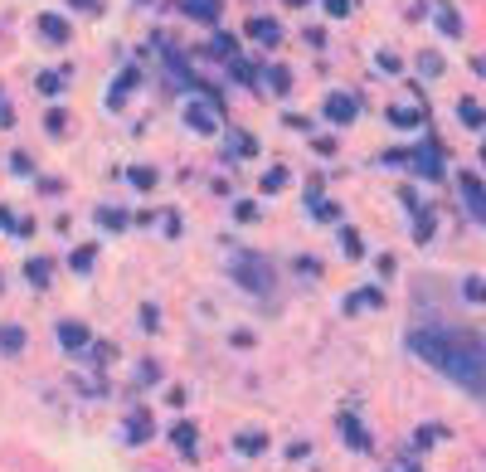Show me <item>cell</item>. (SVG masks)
<instances>
[{"label": "cell", "instance_id": "6da1fadb", "mask_svg": "<svg viewBox=\"0 0 486 472\" xmlns=\"http://www.w3.org/2000/svg\"><path fill=\"white\" fill-rule=\"evenodd\" d=\"M413 356H423L428 365H438L448 380H457L462 389L482 394L486 389V351L482 341H472L467 332H448V327H423L408 336Z\"/></svg>", "mask_w": 486, "mask_h": 472}, {"label": "cell", "instance_id": "7a4b0ae2", "mask_svg": "<svg viewBox=\"0 0 486 472\" xmlns=\"http://www.w3.org/2000/svg\"><path fill=\"white\" fill-rule=\"evenodd\" d=\"M234 278H239V287H248V292H272V263L268 258H258V253H239L234 258Z\"/></svg>", "mask_w": 486, "mask_h": 472}, {"label": "cell", "instance_id": "3957f363", "mask_svg": "<svg viewBox=\"0 0 486 472\" xmlns=\"http://www.w3.org/2000/svg\"><path fill=\"white\" fill-rule=\"evenodd\" d=\"M58 346H63L68 356H88V351H93L88 327H83V322H58Z\"/></svg>", "mask_w": 486, "mask_h": 472}, {"label": "cell", "instance_id": "277c9868", "mask_svg": "<svg viewBox=\"0 0 486 472\" xmlns=\"http://www.w3.org/2000/svg\"><path fill=\"white\" fill-rule=\"evenodd\" d=\"M326 117H331L336 127H351L355 122V98L351 93H331V98H326Z\"/></svg>", "mask_w": 486, "mask_h": 472}, {"label": "cell", "instance_id": "5b68a950", "mask_svg": "<svg viewBox=\"0 0 486 472\" xmlns=\"http://www.w3.org/2000/svg\"><path fill=\"white\" fill-rule=\"evenodd\" d=\"M408 161H413V170H423L428 180H438V175H443V161H438V146H418V151H408Z\"/></svg>", "mask_w": 486, "mask_h": 472}, {"label": "cell", "instance_id": "8992f818", "mask_svg": "<svg viewBox=\"0 0 486 472\" xmlns=\"http://www.w3.org/2000/svg\"><path fill=\"white\" fill-rule=\"evenodd\" d=\"M248 34H253V39H258V44H277V39H282V29H277V20H263V15H253V20H248Z\"/></svg>", "mask_w": 486, "mask_h": 472}, {"label": "cell", "instance_id": "52a82bcc", "mask_svg": "<svg viewBox=\"0 0 486 472\" xmlns=\"http://www.w3.org/2000/svg\"><path fill=\"white\" fill-rule=\"evenodd\" d=\"M462 190H467V205H472V220L486 224V190L472 180V175H462Z\"/></svg>", "mask_w": 486, "mask_h": 472}, {"label": "cell", "instance_id": "ba28073f", "mask_svg": "<svg viewBox=\"0 0 486 472\" xmlns=\"http://www.w3.org/2000/svg\"><path fill=\"white\" fill-rule=\"evenodd\" d=\"M185 117H190V127H195V132H214V108H210V103H200V98H195V103L185 108Z\"/></svg>", "mask_w": 486, "mask_h": 472}, {"label": "cell", "instance_id": "9c48e42d", "mask_svg": "<svg viewBox=\"0 0 486 472\" xmlns=\"http://www.w3.org/2000/svg\"><path fill=\"white\" fill-rule=\"evenodd\" d=\"M39 34H44L49 44H68V20H58V15H39Z\"/></svg>", "mask_w": 486, "mask_h": 472}, {"label": "cell", "instance_id": "30bf717a", "mask_svg": "<svg viewBox=\"0 0 486 472\" xmlns=\"http://www.w3.org/2000/svg\"><path fill=\"white\" fill-rule=\"evenodd\" d=\"M341 307H346V312H360V307H384V292H379V287H360V292H351Z\"/></svg>", "mask_w": 486, "mask_h": 472}, {"label": "cell", "instance_id": "8fae6325", "mask_svg": "<svg viewBox=\"0 0 486 472\" xmlns=\"http://www.w3.org/2000/svg\"><path fill=\"white\" fill-rule=\"evenodd\" d=\"M156 429H151V414H132L127 419V443H146Z\"/></svg>", "mask_w": 486, "mask_h": 472}, {"label": "cell", "instance_id": "7c38bea8", "mask_svg": "<svg viewBox=\"0 0 486 472\" xmlns=\"http://www.w3.org/2000/svg\"><path fill=\"white\" fill-rule=\"evenodd\" d=\"M234 448H239V453H263V448H268V433H263V429H243L239 438H234Z\"/></svg>", "mask_w": 486, "mask_h": 472}, {"label": "cell", "instance_id": "4fadbf2b", "mask_svg": "<svg viewBox=\"0 0 486 472\" xmlns=\"http://www.w3.org/2000/svg\"><path fill=\"white\" fill-rule=\"evenodd\" d=\"M25 351V332L20 327H0V356H20Z\"/></svg>", "mask_w": 486, "mask_h": 472}, {"label": "cell", "instance_id": "5bb4252c", "mask_svg": "<svg viewBox=\"0 0 486 472\" xmlns=\"http://www.w3.org/2000/svg\"><path fill=\"white\" fill-rule=\"evenodd\" d=\"M341 433H346V443H351V448H370V433H365L351 414H341Z\"/></svg>", "mask_w": 486, "mask_h": 472}, {"label": "cell", "instance_id": "9a60e30c", "mask_svg": "<svg viewBox=\"0 0 486 472\" xmlns=\"http://www.w3.org/2000/svg\"><path fill=\"white\" fill-rule=\"evenodd\" d=\"M185 10L195 15V20H205V25L219 20V0H185Z\"/></svg>", "mask_w": 486, "mask_h": 472}, {"label": "cell", "instance_id": "2e32d148", "mask_svg": "<svg viewBox=\"0 0 486 472\" xmlns=\"http://www.w3.org/2000/svg\"><path fill=\"white\" fill-rule=\"evenodd\" d=\"M49 273H54V263H49V258H34V263H25V278L34 282V287H49Z\"/></svg>", "mask_w": 486, "mask_h": 472}, {"label": "cell", "instance_id": "e0dca14e", "mask_svg": "<svg viewBox=\"0 0 486 472\" xmlns=\"http://www.w3.org/2000/svg\"><path fill=\"white\" fill-rule=\"evenodd\" d=\"M389 122H394V127H423V108L413 112V108H394L389 112Z\"/></svg>", "mask_w": 486, "mask_h": 472}, {"label": "cell", "instance_id": "ac0fdd59", "mask_svg": "<svg viewBox=\"0 0 486 472\" xmlns=\"http://www.w3.org/2000/svg\"><path fill=\"white\" fill-rule=\"evenodd\" d=\"M63 83H68V73H58V68H49V73H39V93H63Z\"/></svg>", "mask_w": 486, "mask_h": 472}, {"label": "cell", "instance_id": "d6986e66", "mask_svg": "<svg viewBox=\"0 0 486 472\" xmlns=\"http://www.w3.org/2000/svg\"><path fill=\"white\" fill-rule=\"evenodd\" d=\"M457 112H462V122H467V127H486V112L477 108L472 98H462V103H457Z\"/></svg>", "mask_w": 486, "mask_h": 472}, {"label": "cell", "instance_id": "ffe728a7", "mask_svg": "<svg viewBox=\"0 0 486 472\" xmlns=\"http://www.w3.org/2000/svg\"><path fill=\"white\" fill-rule=\"evenodd\" d=\"M132 88H136V73H132V68H127V73L117 78V88H112V98H108V103H112V108H117V103H122V98H127Z\"/></svg>", "mask_w": 486, "mask_h": 472}, {"label": "cell", "instance_id": "44dd1931", "mask_svg": "<svg viewBox=\"0 0 486 472\" xmlns=\"http://www.w3.org/2000/svg\"><path fill=\"white\" fill-rule=\"evenodd\" d=\"M268 88L272 93H292V73L287 68H268Z\"/></svg>", "mask_w": 486, "mask_h": 472}, {"label": "cell", "instance_id": "7402d4cb", "mask_svg": "<svg viewBox=\"0 0 486 472\" xmlns=\"http://www.w3.org/2000/svg\"><path fill=\"white\" fill-rule=\"evenodd\" d=\"M98 224H103V229H127V215H122V210H108V205H103V210H98Z\"/></svg>", "mask_w": 486, "mask_h": 472}, {"label": "cell", "instance_id": "603a6c76", "mask_svg": "<svg viewBox=\"0 0 486 472\" xmlns=\"http://www.w3.org/2000/svg\"><path fill=\"white\" fill-rule=\"evenodd\" d=\"M438 29H443V34H462V20L453 15V10H448V5L438 10Z\"/></svg>", "mask_w": 486, "mask_h": 472}, {"label": "cell", "instance_id": "cb8c5ba5", "mask_svg": "<svg viewBox=\"0 0 486 472\" xmlns=\"http://www.w3.org/2000/svg\"><path fill=\"white\" fill-rule=\"evenodd\" d=\"M210 54H214V58H234V34H214Z\"/></svg>", "mask_w": 486, "mask_h": 472}, {"label": "cell", "instance_id": "d4e9b609", "mask_svg": "<svg viewBox=\"0 0 486 472\" xmlns=\"http://www.w3.org/2000/svg\"><path fill=\"white\" fill-rule=\"evenodd\" d=\"M175 448H180V453H195V424H180V429H175Z\"/></svg>", "mask_w": 486, "mask_h": 472}, {"label": "cell", "instance_id": "484cf974", "mask_svg": "<svg viewBox=\"0 0 486 472\" xmlns=\"http://www.w3.org/2000/svg\"><path fill=\"white\" fill-rule=\"evenodd\" d=\"M132 185H136V190H151V185H156V170H151V166H136L132 170Z\"/></svg>", "mask_w": 486, "mask_h": 472}, {"label": "cell", "instance_id": "4316f807", "mask_svg": "<svg viewBox=\"0 0 486 472\" xmlns=\"http://www.w3.org/2000/svg\"><path fill=\"white\" fill-rule=\"evenodd\" d=\"M341 249H346V258H360V234L355 229H341Z\"/></svg>", "mask_w": 486, "mask_h": 472}, {"label": "cell", "instance_id": "83f0119b", "mask_svg": "<svg viewBox=\"0 0 486 472\" xmlns=\"http://www.w3.org/2000/svg\"><path fill=\"white\" fill-rule=\"evenodd\" d=\"M462 292H467L472 302H486V278H467V282H462Z\"/></svg>", "mask_w": 486, "mask_h": 472}, {"label": "cell", "instance_id": "f1b7e54d", "mask_svg": "<svg viewBox=\"0 0 486 472\" xmlns=\"http://www.w3.org/2000/svg\"><path fill=\"white\" fill-rule=\"evenodd\" d=\"M282 185H287V170H282V166H272L268 175H263V190H282Z\"/></svg>", "mask_w": 486, "mask_h": 472}, {"label": "cell", "instance_id": "f546056e", "mask_svg": "<svg viewBox=\"0 0 486 472\" xmlns=\"http://www.w3.org/2000/svg\"><path fill=\"white\" fill-rule=\"evenodd\" d=\"M93 253H98L93 244H83V249L73 253V268H78V273H88V268H93Z\"/></svg>", "mask_w": 486, "mask_h": 472}, {"label": "cell", "instance_id": "4dcf8cb0", "mask_svg": "<svg viewBox=\"0 0 486 472\" xmlns=\"http://www.w3.org/2000/svg\"><path fill=\"white\" fill-rule=\"evenodd\" d=\"M311 215H316V220H336V205H331V200H316V195H311Z\"/></svg>", "mask_w": 486, "mask_h": 472}, {"label": "cell", "instance_id": "1f68e13d", "mask_svg": "<svg viewBox=\"0 0 486 472\" xmlns=\"http://www.w3.org/2000/svg\"><path fill=\"white\" fill-rule=\"evenodd\" d=\"M418 68H423V73H443V58H438V54H423V58H418Z\"/></svg>", "mask_w": 486, "mask_h": 472}, {"label": "cell", "instance_id": "d6a6232c", "mask_svg": "<svg viewBox=\"0 0 486 472\" xmlns=\"http://www.w3.org/2000/svg\"><path fill=\"white\" fill-rule=\"evenodd\" d=\"M141 327H146V332H156V327H161V317H156V307H141Z\"/></svg>", "mask_w": 486, "mask_h": 472}, {"label": "cell", "instance_id": "836d02e7", "mask_svg": "<svg viewBox=\"0 0 486 472\" xmlns=\"http://www.w3.org/2000/svg\"><path fill=\"white\" fill-rule=\"evenodd\" d=\"M326 15H336V20L351 15V0H326Z\"/></svg>", "mask_w": 486, "mask_h": 472}, {"label": "cell", "instance_id": "e575fe53", "mask_svg": "<svg viewBox=\"0 0 486 472\" xmlns=\"http://www.w3.org/2000/svg\"><path fill=\"white\" fill-rule=\"evenodd\" d=\"M239 220H258V205L253 200H239Z\"/></svg>", "mask_w": 486, "mask_h": 472}, {"label": "cell", "instance_id": "d590c367", "mask_svg": "<svg viewBox=\"0 0 486 472\" xmlns=\"http://www.w3.org/2000/svg\"><path fill=\"white\" fill-rule=\"evenodd\" d=\"M68 5H73V10H98L103 0H68Z\"/></svg>", "mask_w": 486, "mask_h": 472}, {"label": "cell", "instance_id": "8d00e7d4", "mask_svg": "<svg viewBox=\"0 0 486 472\" xmlns=\"http://www.w3.org/2000/svg\"><path fill=\"white\" fill-rule=\"evenodd\" d=\"M287 5H306V0H287Z\"/></svg>", "mask_w": 486, "mask_h": 472}]
</instances>
